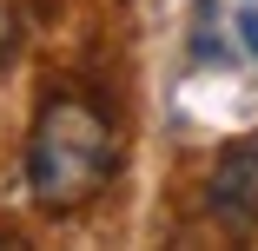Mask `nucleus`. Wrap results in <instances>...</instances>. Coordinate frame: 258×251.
Listing matches in <instances>:
<instances>
[{
	"label": "nucleus",
	"instance_id": "obj_1",
	"mask_svg": "<svg viewBox=\"0 0 258 251\" xmlns=\"http://www.w3.org/2000/svg\"><path fill=\"white\" fill-rule=\"evenodd\" d=\"M113 172H119V132H113L106 106L86 99V93H53L33 113V132H27V192H33V205L67 218V212L93 205Z\"/></svg>",
	"mask_w": 258,
	"mask_h": 251
},
{
	"label": "nucleus",
	"instance_id": "obj_2",
	"mask_svg": "<svg viewBox=\"0 0 258 251\" xmlns=\"http://www.w3.org/2000/svg\"><path fill=\"white\" fill-rule=\"evenodd\" d=\"M205 212L225 231H251L258 225V139H238L219 152L212 179H205Z\"/></svg>",
	"mask_w": 258,
	"mask_h": 251
},
{
	"label": "nucleus",
	"instance_id": "obj_3",
	"mask_svg": "<svg viewBox=\"0 0 258 251\" xmlns=\"http://www.w3.org/2000/svg\"><path fill=\"white\" fill-rule=\"evenodd\" d=\"M14 53H20V7L0 0V73L14 66Z\"/></svg>",
	"mask_w": 258,
	"mask_h": 251
},
{
	"label": "nucleus",
	"instance_id": "obj_4",
	"mask_svg": "<svg viewBox=\"0 0 258 251\" xmlns=\"http://www.w3.org/2000/svg\"><path fill=\"white\" fill-rule=\"evenodd\" d=\"M33 7H60V0H33Z\"/></svg>",
	"mask_w": 258,
	"mask_h": 251
}]
</instances>
